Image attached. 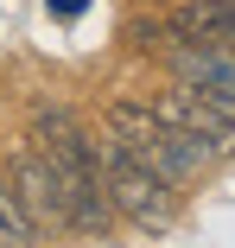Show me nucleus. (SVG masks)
<instances>
[{"mask_svg": "<svg viewBox=\"0 0 235 248\" xmlns=\"http://www.w3.org/2000/svg\"><path fill=\"white\" fill-rule=\"evenodd\" d=\"M32 140L44 146V159H51L58 172V191H64V210H70V229L89 235V242H102L115 229V204H108V185L96 172V140L83 134V121L58 102H44L32 115Z\"/></svg>", "mask_w": 235, "mask_h": 248, "instance_id": "f257e3e1", "label": "nucleus"}, {"mask_svg": "<svg viewBox=\"0 0 235 248\" xmlns=\"http://www.w3.org/2000/svg\"><path fill=\"white\" fill-rule=\"evenodd\" d=\"M102 134H115L127 153L147 166L153 178H165L172 191H191V185L216 166L204 146H191L178 127H165V121L153 115V102H133V95H115V102L102 108Z\"/></svg>", "mask_w": 235, "mask_h": 248, "instance_id": "f03ea898", "label": "nucleus"}, {"mask_svg": "<svg viewBox=\"0 0 235 248\" xmlns=\"http://www.w3.org/2000/svg\"><path fill=\"white\" fill-rule=\"evenodd\" d=\"M96 172H102V185H108L115 217H127L133 229L165 235V229L178 223V191H172L165 178H153V172L140 166L121 140H115V134H102V140H96Z\"/></svg>", "mask_w": 235, "mask_h": 248, "instance_id": "7ed1b4c3", "label": "nucleus"}, {"mask_svg": "<svg viewBox=\"0 0 235 248\" xmlns=\"http://www.w3.org/2000/svg\"><path fill=\"white\" fill-rule=\"evenodd\" d=\"M153 115H159L165 127H178L191 146H204L210 159H235V121L210 102L204 89H191V83H178V77H172V89L153 95Z\"/></svg>", "mask_w": 235, "mask_h": 248, "instance_id": "20e7f679", "label": "nucleus"}, {"mask_svg": "<svg viewBox=\"0 0 235 248\" xmlns=\"http://www.w3.org/2000/svg\"><path fill=\"white\" fill-rule=\"evenodd\" d=\"M7 185L19 191V204H26V217H32L38 235L70 229L64 191H58V172H51V159H44V146H38V140H19L13 153H7Z\"/></svg>", "mask_w": 235, "mask_h": 248, "instance_id": "39448f33", "label": "nucleus"}, {"mask_svg": "<svg viewBox=\"0 0 235 248\" xmlns=\"http://www.w3.org/2000/svg\"><path fill=\"white\" fill-rule=\"evenodd\" d=\"M159 58L172 64V77H178V83L204 89L210 102L235 121V51H229V45H197V38H178V45H165Z\"/></svg>", "mask_w": 235, "mask_h": 248, "instance_id": "423d86ee", "label": "nucleus"}, {"mask_svg": "<svg viewBox=\"0 0 235 248\" xmlns=\"http://www.w3.org/2000/svg\"><path fill=\"white\" fill-rule=\"evenodd\" d=\"M178 38H197V45H229L235 51V0H191V7H172L165 13Z\"/></svg>", "mask_w": 235, "mask_h": 248, "instance_id": "0eeeda50", "label": "nucleus"}, {"mask_svg": "<svg viewBox=\"0 0 235 248\" xmlns=\"http://www.w3.org/2000/svg\"><path fill=\"white\" fill-rule=\"evenodd\" d=\"M0 248H38V229L19 204V191L7 185V172H0Z\"/></svg>", "mask_w": 235, "mask_h": 248, "instance_id": "6e6552de", "label": "nucleus"}]
</instances>
